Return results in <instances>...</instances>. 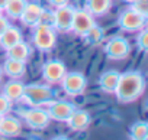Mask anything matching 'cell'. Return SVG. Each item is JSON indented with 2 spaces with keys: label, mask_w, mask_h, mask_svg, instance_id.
<instances>
[{
  "label": "cell",
  "mask_w": 148,
  "mask_h": 140,
  "mask_svg": "<svg viewBox=\"0 0 148 140\" xmlns=\"http://www.w3.org/2000/svg\"><path fill=\"white\" fill-rule=\"evenodd\" d=\"M32 55V48L28 42H25L23 39L18 43H15L12 48H9L6 51V58L10 59H16V61H22V62H28V59Z\"/></svg>",
  "instance_id": "cell-17"
},
{
  "label": "cell",
  "mask_w": 148,
  "mask_h": 140,
  "mask_svg": "<svg viewBox=\"0 0 148 140\" xmlns=\"http://www.w3.org/2000/svg\"><path fill=\"white\" fill-rule=\"evenodd\" d=\"M96 23L95 16H92L86 9H76L71 25V32L77 36H82L84 32H87L93 25Z\"/></svg>",
  "instance_id": "cell-11"
},
{
  "label": "cell",
  "mask_w": 148,
  "mask_h": 140,
  "mask_svg": "<svg viewBox=\"0 0 148 140\" xmlns=\"http://www.w3.org/2000/svg\"><path fill=\"white\" fill-rule=\"evenodd\" d=\"M118 26L122 32H138L142 28L147 26V18L138 15L136 12H134L131 7L122 10L118 16Z\"/></svg>",
  "instance_id": "cell-8"
},
{
  "label": "cell",
  "mask_w": 148,
  "mask_h": 140,
  "mask_svg": "<svg viewBox=\"0 0 148 140\" xmlns=\"http://www.w3.org/2000/svg\"><path fill=\"white\" fill-rule=\"evenodd\" d=\"M0 15H3V12H2V9H0Z\"/></svg>",
  "instance_id": "cell-33"
},
{
  "label": "cell",
  "mask_w": 148,
  "mask_h": 140,
  "mask_svg": "<svg viewBox=\"0 0 148 140\" xmlns=\"http://www.w3.org/2000/svg\"><path fill=\"white\" fill-rule=\"evenodd\" d=\"M23 90H25V84L21 80H10V81H8L5 84L2 94L8 100H10L12 103H15V101H21L22 94H23Z\"/></svg>",
  "instance_id": "cell-20"
},
{
  "label": "cell",
  "mask_w": 148,
  "mask_h": 140,
  "mask_svg": "<svg viewBox=\"0 0 148 140\" xmlns=\"http://www.w3.org/2000/svg\"><path fill=\"white\" fill-rule=\"evenodd\" d=\"M122 2H125L126 5H134V3H136V2H139V0H122Z\"/></svg>",
  "instance_id": "cell-30"
},
{
  "label": "cell",
  "mask_w": 148,
  "mask_h": 140,
  "mask_svg": "<svg viewBox=\"0 0 148 140\" xmlns=\"http://www.w3.org/2000/svg\"><path fill=\"white\" fill-rule=\"evenodd\" d=\"M65 72H67L65 64L60 59H48L42 65V80L49 85L60 84Z\"/></svg>",
  "instance_id": "cell-9"
},
{
  "label": "cell",
  "mask_w": 148,
  "mask_h": 140,
  "mask_svg": "<svg viewBox=\"0 0 148 140\" xmlns=\"http://www.w3.org/2000/svg\"><path fill=\"white\" fill-rule=\"evenodd\" d=\"M136 48L141 52H147L148 51V29H147V26L142 28L141 30H138V35H136Z\"/></svg>",
  "instance_id": "cell-24"
},
{
  "label": "cell",
  "mask_w": 148,
  "mask_h": 140,
  "mask_svg": "<svg viewBox=\"0 0 148 140\" xmlns=\"http://www.w3.org/2000/svg\"><path fill=\"white\" fill-rule=\"evenodd\" d=\"M0 120H2V116H0Z\"/></svg>",
  "instance_id": "cell-34"
},
{
  "label": "cell",
  "mask_w": 148,
  "mask_h": 140,
  "mask_svg": "<svg viewBox=\"0 0 148 140\" xmlns=\"http://www.w3.org/2000/svg\"><path fill=\"white\" fill-rule=\"evenodd\" d=\"M9 25H10V23H9V19H8L6 16H3V15H0V35L6 30V28H8Z\"/></svg>",
  "instance_id": "cell-28"
},
{
  "label": "cell",
  "mask_w": 148,
  "mask_h": 140,
  "mask_svg": "<svg viewBox=\"0 0 148 140\" xmlns=\"http://www.w3.org/2000/svg\"><path fill=\"white\" fill-rule=\"evenodd\" d=\"M2 71H3V74L8 75L10 80H21V78L25 75V72H26V62L6 58Z\"/></svg>",
  "instance_id": "cell-16"
},
{
  "label": "cell",
  "mask_w": 148,
  "mask_h": 140,
  "mask_svg": "<svg viewBox=\"0 0 148 140\" xmlns=\"http://www.w3.org/2000/svg\"><path fill=\"white\" fill-rule=\"evenodd\" d=\"M23 39V35L21 32L19 28L16 26H12L9 25L6 28V30L0 35V48H2L3 51H8L9 48H12L15 43L21 42Z\"/></svg>",
  "instance_id": "cell-18"
},
{
  "label": "cell",
  "mask_w": 148,
  "mask_h": 140,
  "mask_svg": "<svg viewBox=\"0 0 148 140\" xmlns=\"http://www.w3.org/2000/svg\"><path fill=\"white\" fill-rule=\"evenodd\" d=\"M36 25H44V26H51L54 28V10L51 9H44L42 7V12L39 15V19H38V23Z\"/></svg>",
  "instance_id": "cell-25"
},
{
  "label": "cell",
  "mask_w": 148,
  "mask_h": 140,
  "mask_svg": "<svg viewBox=\"0 0 148 140\" xmlns=\"http://www.w3.org/2000/svg\"><path fill=\"white\" fill-rule=\"evenodd\" d=\"M147 88L145 75L141 71H126L121 72L118 87L115 90V97L122 104H129L142 97Z\"/></svg>",
  "instance_id": "cell-1"
},
{
  "label": "cell",
  "mask_w": 148,
  "mask_h": 140,
  "mask_svg": "<svg viewBox=\"0 0 148 140\" xmlns=\"http://www.w3.org/2000/svg\"><path fill=\"white\" fill-rule=\"evenodd\" d=\"M129 7L138 15L148 18V2H136L134 5H129Z\"/></svg>",
  "instance_id": "cell-26"
},
{
  "label": "cell",
  "mask_w": 148,
  "mask_h": 140,
  "mask_svg": "<svg viewBox=\"0 0 148 140\" xmlns=\"http://www.w3.org/2000/svg\"><path fill=\"white\" fill-rule=\"evenodd\" d=\"M103 52L110 61H122L129 56L131 43L123 36H113L105 43Z\"/></svg>",
  "instance_id": "cell-6"
},
{
  "label": "cell",
  "mask_w": 148,
  "mask_h": 140,
  "mask_svg": "<svg viewBox=\"0 0 148 140\" xmlns=\"http://www.w3.org/2000/svg\"><path fill=\"white\" fill-rule=\"evenodd\" d=\"M12 110V101L8 100L3 94H0V116H6Z\"/></svg>",
  "instance_id": "cell-27"
},
{
  "label": "cell",
  "mask_w": 148,
  "mask_h": 140,
  "mask_svg": "<svg viewBox=\"0 0 148 140\" xmlns=\"http://www.w3.org/2000/svg\"><path fill=\"white\" fill-rule=\"evenodd\" d=\"M83 42L89 46H97L105 41V30L102 26H99L97 23H95L87 32H84L82 36Z\"/></svg>",
  "instance_id": "cell-21"
},
{
  "label": "cell",
  "mask_w": 148,
  "mask_h": 140,
  "mask_svg": "<svg viewBox=\"0 0 148 140\" xmlns=\"http://www.w3.org/2000/svg\"><path fill=\"white\" fill-rule=\"evenodd\" d=\"M128 137L131 140H147L148 139V123L147 121H135L129 127Z\"/></svg>",
  "instance_id": "cell-23"
},
{
  "label": "cell",
  "mask_w": 148,
  "mask_h": 140,
  "mask_svg": "<svg viewBox=\"0 0 148 140\" xmlns=\"http://www.w3.org/2000/svg\"><path fill=\"white\" fill-rule=\"evenodd\" d=\"M49 6H52L54 9L55 7H60V6H64V5H68L70 0H48Z\"/></svg>",
  "instance_id": "cell-29"
},
{
  "label": "cell",
  "mask_w": 148,
  "mask_h": 140,
  "mask_svg": "<svg viewBox=\"0 0 148 140\" xmlns=\"http://www.w3.org/2000/svg\"><path fill=\"white\" fill-rule=\"evenodd\" d=\"M84 9L95 18H102L112 9V0H84Z\"/></svg>",
  "instance_id": "cell-19"
},
{
  "label": "cell",
  "mask_w": 148,
  "mask_h": 140,
  "mask_svg": "<svg viewBox=\"0 0 148 140\" xmlns=\"http://www.w3.org/2000/svg\"><path fill=\"white\" fill-rule=\"evenodd\" d=\"M6 3H8V0H0V9H2V12H3V7Z\"/></svg>",
  "instance_id": "cell-31"
},
{
  "label": "cell",
  "mask_w": 148,
  "mask_h": 140,
  "mask_svg": "<svg viewBox=\"0 0 148 140\" xmlns=\"http://www.w3.org/2000/svg\"><path fill=\"white\" fill-rule=\"evenodd\" d=\"M26 3H28V0H8V3L3 7V13L6 15L8 19L16 20L22 15Z\"/></svg>",
  "instance_id": "cell-22"
},
{
  "label": "cell",
  "mask_w": 148,
  "mask_h": 140,
  "mask_svg": "<svg viewBox=\"0 0 148 140\" xmlns=\"http://www.w3.org/2000/svg\"><path fill=\"white\" fill-rule=\"evenodd\" d=\"M32 29V42L39 52H51L57 45V30L51 26L35 25Z\"/></svg>",
  "instance_id": "cell-3"
},
{
  "label": "cell",
  "mask_w": 148,
  "mask_h": 140,
  "mask_svg": "<svg viewBox=\"0 0 148 140\" xmlns=\"http://www.w3.org/2000/svg\"><path fill=\"white\" fill-rule=\"evenodd\" d=\"M74 10L76 7L68 5L55 7L54 10V29L60 33H68L71 32V25H73V18H74Z\"/></svg>",
  "instance_id": "cell-10"
},
{
  "label": "cell",
  "mask_w": 148,
  "mask_h": 140,
  "mask_svg": "<svg viewBox=\"0 0 148 140\" xmlns=\"http://www.w3.org/2000/svg\"><path fill=\"white\" fill-rule=\"evenodd\" d=\"M21 118L26 123V126L32 130H44L49 126L51 118L48 117L47 111L44 107H29V108H22L18 111Z\"/></svg>",
  "instance_id": "cell-5"
},
{
  "label": "cell",
  "mask_w": 148,
  "mask_h": 140,
  "mask_svg": "<svg viewBox=\"0 0 148 140\" xmlns=\"http://www.w3.org/2000/svg\"><path fill=\"white\" fill-rule=\"evenodd\" d=\"M22 131V123L18 117L6 114L0 120V137H16Z\"/></svg>",
  "instance_id": "cell-13"
},
{
  "label": "cell",
  "mask_w": 148,
  "mask_h": 140,
  "mask_svg": "<svg viewBox=\"0 0 148 140\" xmlns=\"http://www.w3.org/2000/svg\"><path fill=\"white\" fill-rule=\"evenodd\" d=\"M42 12V6L36 2H28L22 15L19 16V20L23 26H28V28H34L36 23H38V19H39V15Z\"/></svg>",
  "instance_id": "cell-14"
},
{
  "label": "cell",
  "mask_w": 148,
  "mask_h": 140,
  "mask_svg": "<svg viewBox=\"0 0 148 140\" xmlns=\"http://www.w3.org/2000/svg\"><path fill=\"white\" fill-rule=\"evenodd\" d=\"M44 108H45V111H47V114L51 120L65 123L68 120V117L73 114V111L77 108V106L71 101H67V100L55 98L51 103H48Z\"/></svg>",
  "instance_id": "cell-7"
},
{
  "label": "cell",
  "mask_w": 148,
  "mask_h": 140,
  "mask_svg": "<svg viewBox=\"0 0 148 140\" xmlns=\"http://www.w3.org/2000/svg\"><path fill=\"white\" fill-rule=\"evenodd\" d=\"M55 98H58V93L49 84H28L25 85L21 101L29 107H45Z\"/></svg>",
  "instance_id": "cell-2"
},
{
  "label": "cell",
  "mask_w": 148,
  "mask_h": 140,
  "mask_svg": "<svg viewBox=\"0 0 148 140\" xmlns=\"http://www.w3.org/2000/svg\"><path fill=\"white\" fill-rule=\"evenodd\" d=\"M61 90L68 97H79L82 95L87 88V78L83 72L71 71L65 72V75L61 80Z\"/></svg>",
  "instance_id": "cell-4"
},
{
  "label": "cell",
  "mask_w": 148,
  "mask_h": 140,
  "mask_svg": "<svg viewBox=\"0 0 148 140\" xmlns=\"http://www.w3.org/2000/svg\"><path fill=\"white\" fill-rule=\"evenodd\" d=\"M2 77H3V71H2V68H0V81H2Z\"/></svg>",
  "instance_id": "cell-32"
},
{
  "label": "cell",
  "mask_w": 148,
  "mask_h": 140,
  "mask_svg": "<svg viewBox=\"0 0 148 140\" xmlns=\"http://www.w3.org/2000/svg\"><path fill=\"white\" fill-rule=\"evenodd\" d=\"M119 75L121 72L116 71V69H109V71H105L100 77H99V88L106 93V94H113L116 87H118V81H119Z\"/></svg>",
  "instance_id": "cell-15"
},
{
  "label": "cell",
  "mask_w": 148,
  "mask_h": 140,
  "mask_svg": "<svg viewBox=\"0 0 148 140\" xmlns=\"http://www.w3.org/2000/svg\"><path fill=\"white\" fill-rule=\"evenodd\" d=\"M68 129L71 131H77V133H82V131H86L92 123V117L90 114L86 111V110H82V108H76L73 111V114L68 117V120L65 121Z\"/></svg>",
  "instance_id": "cell-12"
}]
</instances>
